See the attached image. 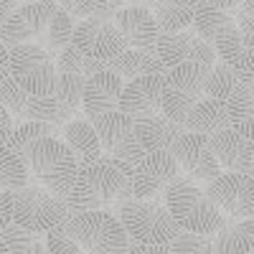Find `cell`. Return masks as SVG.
I'll list each match as a JSON object with an SVG mask.
<instances>
[{"instance_id":"obj_1","label":"cell","mask_w":254,"mask_h":254,"mask_svg":"<svg viewBox=\"0 0 254 254\" xmlns=\"http://www.w3.org/2000/svg\"><path fill=\"white\" fill-rule=\"evenodd\" d=\"M135 196V163L102 155L79 165L71 190L66 196L69 214L92 208H110Z\"/></svg>"},{"instance_id":"obj_2","label":"cell","mask_w":254,"mask_h":254,"mask_svg":"<svg viewBox=\"0 0 254 254\" xmlns=\"http://www.w3.org/2000/svg\"><path fill=\"white\" fill-rule=\"evenodd\" d=\"M117 216L130 237L127 252H171L168 244L181 231L163 198H127L117 203Z\"/></svg>"},{"instance_id":"obj_3","label":"cell","mask_w":254,"mask_h":254,"mask_svg":"<svg viewBox=\"0 0 254 254\" xmlns=\"http://www.w3.org/2000/svg\"><path fill=\"white\" fill-rule=\"evenodd\" d=\"M26 158V165L31 171V178L41 186H46L54 193L69 196L71 183L76 178L79 163L71 153V147L66 145L64 137L46 135V137H36L26 142L23 147H18Z\"/></svg>"},{"instance_id":"obj_4","label":"cell","mask_w":254,"mask_h":254,"mask_svg":"<svg viewBox=\"0 0 254 254\" xmlns=\"http://www.w3.org/2000/svg\"><path fill=\"white\" fill-rule=\"evenodd\" d=\"M165 203L176 216L178 226L186 231H196V234H216L229 219L206 193V188H198L196 181L186 173H181L165 190Z\"/></svg>"},{"instance_id":"obj_5","label":"cell","mask_w":254,"mask_h":254,"mask_svg":"<svg viewBox=\"0 0 254 254\" xmlns=\"http://www.w3.org/2000/svg\"><path fill=\"white\" fill-rule=\"evenodd\" d=\"M64 229L69 231L71 239L84 252H94V254H122L130 244V237H127L120 216L107 208L71 214L64 221Z\"/></svg>"},{"instance_id":"obj_6","label":"cell","mask_w":254,"mask_h":254,"mask_svg":"<svg viewBox=\"0 0 254 254\" xmlns=\"http://www.w3.org/2000/svg\"><path fill=\"white\" fill-rule=\"evenodd\" d=\"M10 198H13V221L33 231L46 234L49 229L64 224L71 216L66 198L49 190L46 186L36 183L33 178L26 186L10 190Z\"/></svg>"},{"instance_id":"obj_7","label":"cell","mask_w":254,"mask_h":254,"mask_svg":"<svg viewBox=\"0 0 254 254\" xmlns=\"http://www.w3.org/2000/svg\"><path fill=\"white\" fill-rule=\"evenodd\" d=\"M211 74V64L203 61H183L165 69V89L160 112L173 122L183 125L190 107L206 97V81Z\"/></svg>"},{"instance_id":"obj_8","label":"cell","mask_w":254,"mask_h":254,"mask_svg":"<svg viewBox=\"0 0 254 254\" xmlns=\"http://www.w3.org/2000/svg\"><path fill=\"white\" fill-rule=\"evenodd\" d=\"M193 28L216 49V56L226 64H234V59L242 54V33L237 26V15H231L229 8L198 3L193 13Z\"/></svg>"},{"instance_id":"obj_9","label":"cell","mask_w":254,"mask_h":254,"mask_svg":"<svg viewBox=\"0 0 254 254\" xmlns=\"http://www.w3.org/2000/svg\"><path fill=\"white\" fill-rule=\"evenodd\" d=\"M56 74V59L38 44L28 41V44L10 46V76L28 94L49 92L54 87Z\"/></svg>"},{"instance_id":"obj_10","label":"cell","mask_w":254,"mask_h":254,"mask_svg":"<svg viewBox=\"0 0 254 254\" xmlns=\"http://www.w3.org/2000/svg\"><path fill=\"white\" fill-rule=\"evenodd\" d=\"M92 125L99 135L102 150L107 155L127 160V163H137L145 155V147L137 137L135 120L130 115H125L122 110H112L99 117H92Z\"/></svg>"},{"instance_id":"obj_11","label":"cell","mask_w":254,"mask_h":254,"mask_svg":"<svg viewBox=\"0 0 254 254\" xmlns=\"http://www.w3.org/2000/svg\"><path fill=\"white\" fill-rule=\"evenodd\" d=\"M71 44L79 51H84L92 59H99V61H110L127 49V41H125L122 31L117 28L115 18H104V15L81 18L74 28Z\"/></svg>"},{"instance_id":"obj_12","label":"cell","mask_w":254,"mask_h":254,"mask_svg":"<svg viewBox=\"0 0 254 254\" xmlns=\"http://www.w3.org/2000/svg\"><path fill=\"white\" fill-rule=\"evenodd\" d=\"M206 193L231 219H254V173H219L206 183Z\"/></svg>"},{"instance_id":"obj_13","label":"cell","mask_w":254,"mask_h":254,"mask_svg":"<svg viewBox=\"0 0 254 254\" xmlns=\"http://www.w3.org/2000/svg\"><path fill=\"white\" fill-rule=\"evenodd\" d=\"M181 165L171 150H147L135 163V198H163L181 176Z\"/></svg>"},{"instance_id":"obj_14","label":"cell","mask_w":254,"mask_h":254,"mask_svg":"<svg viewBox=\"0 0 254 254\" xmlns=\"http://www.w3.org/2000/svg\"><path fill=\"white\" fill-rule=\"evenodd\" d=\"M171 153L176 155L181 171L188 178H193V181L208 183V181H214L221 173V165H219L214 150H211L208 135H203V132L183 130L178 135V140L173 142Z\"/></svg>"},{"instance_id":"obj_15","label":"cell","mask_w":254,"mask_h":254,"mask_svg":"<svg viewBox=\"0 0 254 254\" xmlns=\"http://www.w3.org/2000/svg\"><path fill=\"white\" fill-rule=\"evenodd\" d=\"M56 5H59L56 0H26V3H20L0 23V38H3V44L8 49L18 46V44H28L31 38H36L46 28Z\"/></svg>"},{"instance_id":"obj_16","label":"cell","mask_w":254,"mask_h":254,"mask_svg":"<svg viewBox=\"0 0 254 254\" xmlns=\"http://www.w3.org/2000/svg\"><path fill=\"white\" fill-rule=\"evenodd\" d=\"M160 61L165 64V69L176 66L183 61H203V64H216V49L196 31V28H181L171 33H160L158 46H155Z\"/></svg>"},{"instance_id":"obj_17","label":"cell","mask_w":254,"mask_h":254,"mask_svg":"<svg viewBox=\"0 0 254 254\" xmlns=\"http://www.w3.org/2000/svg\"><path fill=\"white\" fill-rule=\"evenodd\" d=\"M163 89H165V74H145L125 81L120 94V110L130 115L132 120L158 115L163 104Z\"/></svg>"},{"instance_id":"obj_18","label":"cell","mask_w":254,"mask_h":254,"mask_svg":"<svg viewBox=\"0 0 254 254\" xmlns=\"http://www.w3.org/2000/svg\"><path fill=\"white\" fill-rule=\"evenodd\" d=\"M115 23L122 31L127 49H145L155 51L158 38H160V26L150 8L145 5H125L115 13Z\"/></svg>"},{"instance_id":"obj_19","label":"cell","mask_w":254,"mask_h":254,"mask_svg":"<svg viewBox=\"0 0 254 254\" xmlns=\"http://www.w3.org/2000/svg\"><path fill=\"white\" fill-rule=\"evenodd\" d=\"M208 142L224 171L254 173V140L244 137L234 127H224V130L208 135Z\"/></svg>"},{"instance_id":"obj_20","label":"cell","mask_w":254,"mask_h":254,"mask_svg":"<svg viewBox=\"0 0 254 254\" xmlns=\"http://www.w3.org/2000/svg\"><path fill=\"white\" fill-rule=\"evenodd\" d=\"M125 87V79L115 74L112 69H102L84 81V97H81V110L89 120L99 117L104 112L120 110V94Z\"/></svg>"},{"instance_id":"obj_21","label":"cell","mask_w":254,"mask_h":254,"mask_svg":"<svg viewBox=\"0 0 254 254\" xmlns=\"http://www.w3.org/2000/svg\"><path fill=\"white\" fill-rule=\"evenodd\" d=\"M135 127H137V137H140V142L145 147V153L147 150H171L173 142L178 140V135L186 130L183 125L173 122L163 112L135 120Z\"/></svg>"},{"instance_id":"obj_22","label":"cell","mask_w":254,"mask_h":254,"mask_svg":"<svg viewBox=\"0 0 254 254\" xmlns=\"http://www.w3.org/2000/svg\"><path fill=\"white\" fill-rule=\"evenodd\" d=\"M61 137L66 140V145L71 147V153H74L79 165L92 163V160L102 158V153H104L92 120H81V117L69 120L66 125L61 127Z\"/></svg>"},{"instance_id":"obj_23","label":"cell","mask_w":254,"mask_h":254,"mask_svg":"<svg viewBox=\"0 0 254 254\" xmlns=\"http://www.w3.org/2000/svg\"><path fill=\"white\" fill-rule=\"evenodd\" d=\"M183 127L190 130V132H203V135H214V132L224 130V127H231L229 112H226V102L214 99V97L198 99L193 107H190Z\"/></svg>"},{"instance_id":"obj_24","label":"cell","mask_w":254,"mask_h":254,"mask_svg":"<svg viewBox=\"0 0 254 254\" xmlns=\"http://www.w3.org/2000/svg\"><path fill=\"white\" fill-rule=\"evenodd\" d=\"M107 66L127 81L145 74H165V64L160 61L158 51H145V49H125L122 54L107 61Z\"/></svg>"},{"instance_id":"obj_25","label":"cell","mask_w":254,"mask_h":254,"mask_svg":"<svg viewBox=\"0 0 254 254\" xmlns=\"http://www.w3.org/2000/svg\"><path fill=\"white\" fill-rule=\"evenodd\" d=\"M198 0H150V8L158 26L163 33L181 31L193 26V13H196Z\"/></svg>"},{"instance_id":"obj_26","label":"cell","mask_w":254,"mask_h":254,"mask_svg":"<svg viewBox=\"0 0 254 254\" xmlns=\"http://www.w3.org/2000/svg\"><path fill=\"white\" fill-rule=\"evenodd\" d=\"M74 28H76V23H74V15H71L66 8L56 5V10H54L51 20L46 23V28L36 36V44H38L41 49H46V51H49V54L56 59V56H59L64 49H66V46L71 44Z\"/></svg>"},{"instance_id":"obj_27","label":"cell","mask_w":254,"mask_h":254,"mask_svg":"<svg viewBox=\"0 0 254 254\" xmlns=\"http://www.w3.org/2000/svg\"><path fill=\"white\" fill-rule=\"evenodd\" d=\"M74 110L69 104H64L51 89L44 94H31L28 104H26V112L23 120H44V122H54V125H66L69 120H74Z\"/></svg>"},{"instance_id":"obj_28","label":"cell","mask_w":254,"mask_h":254,"mask_svg":"<svg viewBox=\"0 0 254 254\" xmlns=\"http://www.w3.org/2000/svg\"><path fill=\"white\" fill-rule=\"evenodd\" d=\"M226 112H229V122L237 132H242L244 137L254 140V92L247 89L239 81L231 97L226 99Z\"/></svg>"},{"instance_id":"obj_29","label":"cell","mask_w":254,"mask_h":254,"mask_svg":"<svg viewBox=\"0 0 254 254\" xmlns=\"http://www.w3.org/2000/svg\"><path fill=\"white\" fill-rule=\"evenodd\" d=\"M0 242H3V252H18V254H44V252H49L44 231H33L28 226H20L18 221H10L3 231H0Z\"/></svg>"},{"instance_id":"obj_30","label":"cell","mask_w":254,"mask_h":254,"mask_svg":"<svg viewBox=\"0 0 254 254\" xmlns=\"http://www.w3.org/2000/svg\"><path fill=\"white\" fill-rule=\"evenodd\" d=\"M31 181L23 153L10 142H0V190H15Z\"/></svg>"},{"instance_id":"obj_31","label":"cell","mask_w":254,"mask_h":254,"mask_svg":"<svg viewBox=\"0 0 254 254\" xmlns=\"http://www.w3.org/2000/svg\"><path fill=\"white\" fill-rule=\"evenodd\" d=\"M254 242L237 226V219H226V224L211 234V252H221V254H239V252H252Z\"/></svg>"},{"instance_id":"obj_32","label":"cell","mask_w":254,"mask_h":254,"mask_svg":"<svg viewBox=\"0 0 254 254\" xmlns=\"http://www.w3.org/2000/svg\"><path fill=\"white\" fill-rule=\"evenodd\" d=\"M102 69H110L107 61L92 59L84 51H79L74 44H69L59 56H56V71H66V74H81V76H92Z\"/></svg>"},{"instance_id":"obj_33","label":"cell","mask_w":254,"mask_h":254,"mask_svg":"<svg viewBox=\"0 0 254 254\" xmlns=\"http://www.w3.org/2000/svg\"><path fill=\"white\" fill-rule=\"evenodd\" d=\"M237 84H239V79H237L234 66L219 59L214 66H211V74H208V81H206V97H214V99L226 102Z\"/></svg>"},{"instance_id":"obj_34","label":"cell","mask_w":254,"mask_h":254,"mask_svg":"<svg viewBox=\"0 0 254 254\" xmlns=\"http://www.w3.org/2000/svg\"><path fill=\"white\" fill-rule=\"evenodd\" d=\"M84 81H87V76H81V74H66V71H59V74H56V79H54L51 92H54L64 104H69V107L79 115L81 97H84Z\"/></svg>"},{"instance_id":"obj_35","label":"cell","mask_w":254,"mask_h":254,"mask_svg":"<svg viewBox=\"0 0 254 254\" xmlns=\"http://www.w3.org/2000/svg\"><path fill=\"white\" fill-rule=\"evenodd\" d=\"M46 135H56L61 137V125L54 122H44V120H23L20 125L13 127V135H10V145L15 147H23L26 142L36 140V137H46Z\"/></svg>"},{"instance_id":"obj_36","label":"cell","mask_w":254,"mask_h":254,"mask_svg":"<svg viewBox=\"0 0 254 254\" xmlns=\"http://www.w3.org/2000/svg\"><path fill=\"white\" fill-rule=\"evenodd\" d=\"M171 252L178 254H208L211 252V234H196V231L181 229L168 244Z\"/></svg>"},{"instance_id":"obj_37","label":"cell","mask_w":254,"mask_h":254,"mask_svg":"<svg viewBox=\"0 0 254 254\" xmlns=\"http://www.w3.org/2000/svg\"><path fill=\"white\" fill-rule=\"evenodd\" d=\"M28 92L20 87V84L8 74L5 79H3V84H0V102L5 104V107L10 110V115L13 117H20L23 120V112H26V104H28Z\"/></svg>"},{"instance_id":"obj_38","label":"cell","mask_w":254,"mask_h":254,"mask_svg":"<svg viewBox=\"0 0 254 254\" xmlns=\"http://www.w3.org/2000/svg\"><path fill=\"white\" fill-rule=\"evenodd\" d=\"M56 3L66 8L74 18H92V15L115 18L110 10V0H56Z\"/></svg>"},{"instance_id":"obj_39","label":"cell","mask_w":254,"mask_h":254,"mask_svg":"<svg viewBox=\"0 0 254 254\" xmlns=\"http://www.w3.org/2000/svg\"><path fill=\"white\" fill-rule=\"evenodd\" d=\"M46 247L51 254H79L81 252V247L71 239V234L64 229V224L46 231Z\"/></svg>"},{"instance_id":"obj_40","label":"cell","mask_w":254,"mask_h":254,"mask_svg":"<svg viewBox=\"0 0 254 254\" xmlns=\"http://www.w3.org/2000/svg\"><path fill=\"white\" fill-rule=\"evenodd\" d=\"M231 66H234V71H237V79L247 89L254 92V49H242V54L234 59Z\"/></svg>"},{"instance_id":"obj_41","label":"cell","mask_w":254,"mask_h":254,"mask_svg":"<svg viewBox=\"0 0 254 254\" xmlns=\"http://www.w3.org/2000/svg\"><path fill=\"white\" fill-rule=\"evenodd\" d=\"M13 221V198L10 190H0V231Z\"/></svg>"},{"instance_id":"obj_42","label":"cell","mask_w":254,"mask_h":254,"mask_svg":"<svg viewBox=\"0 0 254 254\" xmlns=\"http://www.w3.org/2000/svg\"><path fill=\"white\" fill-rule=\"evenodd\" d=\"M13 115H10V110L5 107L3 102H0V142H8L10 140V135H13Z\"/></svg>"},{"instance_id":"obj_43","label":"cell","mask_w":254,"mask_h":254,"mask_svg":"<svg viewBox=\"0 0 254 254\" xmlns=\"http://www.w3.org/2000/svg\"><path fill=\"white\" fill-rule=\"evenodd\" d=\"M10 74V49L3 44V38H0V84L3 79Z\"/></svg>"},{"instance_id":"obj_44","label":"cell","mask_w":254,"mask_h":254,"mask_svg":"<svg viewBox=\"0 0 254 254\" xmlns=\"http://www.w3.org/2000/svg\"><path fill=\"white\" fill-rule=\"evenodd\" d=\"M18 5H20V0H0V23H3Z\"/></svg>"},{"instance_id":"obj_45","label":"cell","mask_w":254,"mask_h":254,"mask_svg":"<svg viewBox=\"0 0 254 254\" xmlns=\"http://www.w3.org/2000/svg\"><path fill=\"white\" fill-rule=\"evenodd\" d=\"M198 3H208V5H219V8L237 10V5L242 3V0H198Z\"/></svg>"}]
</instances>
